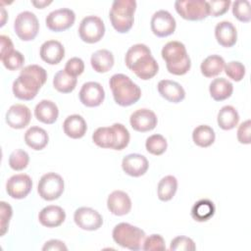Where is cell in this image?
<instances>
[{"instance_id":"6da1fadb","label":"cell","mask_w":251,"mask_h":251,"mask_svg":"<svg viewBox=\"0 0 251 251\" xmlns=\"http://www.w3.org/2000/svg\"><path fill=\"white\" fill-rule=\"evenodd\" d=\"M47 79L46 71L38 65L25 67L18 78L13 82V93L20 100L29 101L35 98L41 86Z\"/></svg>"},{"instance_id":"7a4b0ae2","label":"cell","mask_w":251,"mask_h":251,"mask_svg":"<svg viewBox=\"0 0 251 251\" xmlns=\"http://www.w3.org/2000/svg\"><path fill=\"white\" fill-rule=\"evenodd\" d=\"M125 62L126 67L143 80L154 77L159 71V65L151 55V50L142 43L134 44L127 50Z\"/></svg>"},{"instance_id":"3957f363","label":"cell","mask_w":251,"mask_h":251,"mask_svg":"<svg viewBox=\"0 0 251 251\" xmlns=\"http://www.w3.org/2000/svg\"><path fill=\"white\" fill-rule=\"evenodd\" d=\"M129 132L127 128L119 123L111 126L98 127L92 134L93 142L101 148L123 150L129 143Z\"/></svg>"},{"instance_id":"277c9868","label":"cell","mask_w":251,"mask_h":251,"mask_svg":"<svg viewBox=\"0 0 251 251\" xmlns=\"http://www.w3.org/2000/svg\"><path fill=\"white\" fill-rule=\"evenodd\" d=\"M161 55L170 74L182 75L190 70L191 61L183 43L179 41L168 42L163 47Z\"/></svg>"},{"instance_id":"5b68a950","label":"cell","mask_w":251,"mask_h":251,"mask_svg":"<svg viewBox=\"0 0 251 251\" xmlns=\"http://www.w3.org/2000/svg\"><path fill=\"white\" fill-rule=\"evenodd\" d=\"M109 85L115 102L122 107L130 106L141 97L139 86L124 74L113 75L109 80Z\"/></svg>"},{"instance_id":"8992f818","label":"cell","mask_w":251,"mask_h":251,"mask_svg":"<svg viewBox=\"0 0 251 251\" xmlns=\"http://www.w3.org/2000/svg\"><path fill=\"white\" fill-rule=\"evenodd\" d=\"M136 2L134 0H116L113 2L109 18L113 27L120 33H126L133 25Z\"/></svg>"},{"instance_id":"52a82bcc","label":"cell","mask_w":251,"mask_h":251,"mask_svg":"<svg viewBox=\"0 0 251 251\" xmlns=\"http://www.w3.org/2000/svg\"><path fill=\"white\" fill-rule=\"evenodd\" d=\"M145 235L141 228L128 223L118 224L112 232L113 239L118 245L133 251L142 248Z\"/></svg>"},{"instance_id":"ba28073f","label":"cell","mask_w":251,"mask_h":251,"mask_svg":"<svg viewBox=\"0 0 251 251\" xmlns=\"http://www.w3.org/2000/svg\"><path fill=\"white\" fill-rule=\"evenodd\" d=\"M65 183L63 177L53 172L43 175L37 185L39 196L46 201L58 199L64 192Z\"/></svg>"},{"instance_id":"9c48e42d","label":"cell","mask_w":251,"mask_h":251,"mask_svg":"<svg viewBox=\"0 0 251 251\" xmlns=\"http://www.w3.org/2000/svg\"><path fill=\"white\" fill-rule=\"evenodd\" d=\"M175 8L187 21H202L209 16L208 2L204 0H178L175 2Z\"/></svg>"},{"instance_id":"30bf717a","label":"cell","mask_w":251,"mask_h":251,"mask_svg":"<svg viewBox=\"0 0 251 251\" xmlns=\"http://www.w3.org/2000/svg\"><path fill=\"white\" fill-rule=\"evenodd\" d=\"M14 29L21 40L30 41L36 37L39 31V23L33 13L25 11L16 17Z\"/></svg>"},{"instance_id":"8fae6325","label":"cell","mask_w":251,"mask_h":251,"mask_svg":"<svg viewBox=\"0 0 251 251\" xmlns=\"http://www.w3.org/2000/svg\"><path fill=\"white\" fill-rule=\"evenodd\" d=\"M78 34L82 41L89 44L100 41L105 34L103 21L97 16L83 18L78 26Z\"/></svg>"},{"instance_id":"7c38bea8","label":"cell","mask_w":251,"mask_h":251,"mask_svg":"<svg viewBox=\"0 0 251 251\" xmlns=\"http://www.w3.org/2000/svg\"><path fill=\"white\" fill-rule=\"evenodd\" d=\"M75 21V14L73 10L62 8L52 11L45 19L46 26L55 32H60L70 28Z\"/></svg>"},{"instance_id":"4fadbf2b","label":"cell","mask_w":251,"mask_h":251,"mask_svg":"<svg viewBox=\"0 0 251 251\" xmlns=\"http://www.w3.org/2000/svg\"><path fill=\"white\" fill-rule=\"evenodd\" d=\"M151 30L158 37H167L173 34L176 27V23L172 14L166 10L155 12L151 18Z\"/></svg>"},{"instance_id":"5bb4252c","label":"cell","mask_w":251,"mask_h":251,"mask_svg":"<svg viewBox=\"0 0 251 251\" xmlns=\"http://www.w3.org/2000/svg\"><path fill=\"white\" fill-rule=\"evenodd\" d=\"M75 225L84 230H97L103 225L102 216L94 209L89 207H80L74 214Z\"/></svg>"},{"instance_id":"9a60e30c","label":"cell","mask_w":251,"mask_h":251,"mask_svg":"<svg viewBox=\"0 0 251 251\" xmlns=\"http://www.w3.org/2000/svg\"><path fill=\"white\" fill-rule=\"evenodd\" d=\"M32 187L29 176L18 174L12 176L6 182V191L14 199H23L28 195Z\"/></svg>"},{"instance_id":"2e32d148","label":"cell","mask_w":251,"mask_h":251,"mask_svg":"<svg viewBox=\"0 0 251 251\" xmlns=\"http://www.w3.org/2000/svg\"><path fill=\"white\" fill-rule=\"evenodd\" d=\"M78 96L84 106L92 108L102 104L105 98V91L99 82L88 81L81 86Z\"/></svg>"},{"instance_id":"e0dca14e","label":"cell","mask_w":251,"mask_h":251,"mask_svg":"<svg viewBox=\"0 0 251 251\" xmlns=\"http://www.w3.org/2000/svg\"><path fill=\"white\" fill-rule=\"evenodd\" d=\"M129 123L131 127L139 132H146L154 129L158 120L155 113L149 109H138L130 115Z\"/></svg>"},{"instance_id":"ac0fdd59","label":"cell","mask_w":251,"mask_h":251,"mask_svg":"<svg viewBox=\"0 0 251 251\" xmlns=\"http://www.w3.org/2000/svg\"><path fill=\"white\" fill-rule=\"evenodd\" d=\"M31 119L30 110L23 104L12 105L6 113V123L16 129L25 127Z\"/></svg>"},{"instance_id":"d6986e66","label":"cell","mask_w":251,"mask_h":251,"mask_svg":"<svg viewBox=\"0 0 251 251\" xmlns=\"http://www.w3.org/2000/svg\"><path fill=\"white\" fill-rule=\"evenodd\" d=\"M149 167L148 160L145 156L137 153L128 154L124 157L122 161V168L124 172L133 177L143 176Z\"/></svg>"},{"instance_id":"ffe728a7","label":"cell","mask_w":251,"mask_h":251,"mask_svg":"<svg viewBox=\"0 0 251 251\" xmlns=\"http://www.w3.org/2000/svg\"><path fill=\"white\" fill-rule=\"evenodd\" d=\"M107 207L113 215L125 216L130 212L131 200L125 191L115 190L108 196Z\"/></svg>"},{"instance_id":"44dd1931","label":"cell","mask_w":251,"mask_h":251,"mask_svg":"<svg viewBox=\"0 0 251 251\" xmlns=\"http://www.w3.org/2000/svg\"><path fill=\"white\" fill-rule=\"evenodd\" d=\"M40 58L49 65L59 64L65 57V48L57 40H47L40 46Z\"/></svg>"},{"instance_id":"7402d4cb","label":"cell","mask_w":251,"mask_h":251,"mask_svg":"<svg viewBox=\"0 0 251 251\" xmlns=\"http://www.w3.org/2000/svg\"><path fill=\"white\" fill-rule=\"evenodd\" d=\"M159 94L172 103H179L185 98L183 87L176 81L170 79H162L158 83Z\"/></svg>"},{"instance_id":"603a6c76","label":"cell","mask_w":251,"mask_h":251,"mask_svg":"<svg viewBox=\"0 0 251 251\" xmlns=\"http://www.w3.org/2000/svg\"><path fill=\"white\" fill-rule=\"evenodd\" d=\"M65 219L64 209L56 205L46 206L38 214L39 223L46 227H57L64 223Z\"/></svg>"},{"instance_id":"cb8c5ba5","label":"cell","mask_w":251,"mask_h":251,"mask_svg":"<svg viewBox=\"0 0 251 251\" xmlns=\"http://www.w3.org/2000/svg\"><path fill=\"white\" fill-rule=\"evenodd\" d=\"M215 37L220 45L229 48L237 41V31L230 22L223 21L218 23L215 27Z\"/></svg>"},{"instance_id":"d4e9b609","label":"cell","mask_w":251,"mask_h":251,"mask_svg":"<svg viewBox=\"0 0 251 251\" xmlns=\"http://www.w3.org/2000/svg\"><path fill=\"white\" fill-rule=\"evenodd\" d=\"M63 129L67 136L73 139H78L84 136L87 130V125L80 115L75 114L66 118L63 123Z\"/></svg>"},{"instance_id":"484cf974","label":"cell","mask_w":251,"mask_h":251,"mask_svg":"<svg viewBox=\"0 0 251 251\" xmlns=\"http://www.w3.org/2000/svg\"><path fill=\"white\" fill-rule=\"evenodd\" d=\"M35 118L46 125L54 124L59 116V109L57 105L51 100H41L34 109Z\"/></svg>"},{"instance_id":"4316f807","label":"cell","mask_w":251,"mask_h":251,"mask_svg":"<svg viewBox=\"0 0 251 251\" xmlns=\"http://www.w3.org/2000/svg\"><path fill=\"white\" fill-rule=\"evenodd\" d=\"M25 141L33 150H42L49 141L48 133L39 126H31L25 133Z\"/></svg>"},{"instance_id":"83f0119b","label":"cell","mask_w":251,"mask_h":251,"mask_svg":"<svg viewBox=\"0 0 251 251\" xmlns=\"http://www.w3.org/2000/svg\"><path fill=\"white\" fill-rule=\"evenodd\" d=\"M209 91L211 97L215 101H224L231 96L233 85L229 80L224 77H219L212 80L209 86Z\"/></svg>"},{"instance_id":"f1b7e54d","label":"cell","mask_w":251,"mask_h":251,"mask_svg":"<svg viewBox=\"0 0 251 251\" xmlns=\"http://www.w3.org/2000/svg\"><path fill=\"white\" fill-rule=\"evenodd\" d=\"M90 63L95 72L101 74L107 73L114 66V56L109 50L100 49L92 54Z\"/></svg>"},{"instance_id":"f546056e","label":"cell","mask_w":251,"mask_h":251,"mask_svg":"<svg viewBox=\"0 0 251 251\" xmlns=\"http://www.w3.org/2000/svg\"><path fill=\"white\" fill-rule=\"evenodd\" d=\"M217 122L219 126L224 130H229L234 128L239 122L238 112L234 107L230 105H226L221 108L218 113Z\"/></svg>"},{"instance_id":"4dcf8cb0","label":"cell","mask_w":251,"mask_h":251,"mask_svg":"<svg viewBox=\"0 0 251 251\" xmlns=\"http://www.w3.org/2000/svg\"><path fill=\"white\" fill-rule=\"evenodd\" d=\"M216 208L214 203L209 199H201L197 201L191 209V217L196 222H207L215 214Z\"/></svg>"},{"instance_id":"1f68e13d","label":"cell","mask_w":251,"mask_h":251,"mask_svg":"<svg viewBox=\"0 0 251 251\" xmlns=\"http://www.w3.org/2000/svg\"><path fill=\"white\" fill-rule=\"evenodd\" d=\"M225 60L220 55H210L203 60L200 66L201 73L206 77H214L220 75L225 68Z\"/></svg>"},{"instance_id":"d6a6232c","label":"cell","mask_w":251,"mask_h":251,"mask_svg":"<svg viewBox=\"0 0 251 251\" xmlns=\"http://www.w3.org/2000/svg\"><path fill=\"white\" fill-rule=\"evenodd\" d=\"M216 138L214 129L207 125H200L193 129L192 139L193 142L199 147H209L211 146Z\"/></svg>"},{"instance_id":"836d02e7","label":"cell","mask_w":251,"mask_h":251,"mask_svg":"<svg viewBox=\"0 0 251 251\" xmlns=\"http://www.w3.org/2000/svg\"><path fill=\"white\" fill-rule=\"evenodd\" d=\"M177 189V180L174 176H164L158 183L157 194L161 201H170Z\"/></svg>"},{"instance_id":"e575fe53","label":"cell","mask_w":251,"mask_h":251,"mask_svg":"<svg viewBox=\"0 0 251 251\" xmlns=\"http://www.w3.org/2000/svg\"><path fill=\"white\" fill-rule=\"evenodd\" d=\"M77 79L75 76H72L66 73L65 70H61L56 73L53 78L54 88L61 93H70L76 86Z\"/></svg>"},{"instance_id":"d590c367","label":"cell","mask_w":251,"mask_h":251,"mask_svg":"<svg viewBox=\"0 0 251 251\" xmlns=\"http://www.w3.org/2000/svg\"><path fill=\"white\" fill-rule=\"evenodd\" d=\"M145 147L150 154L160 156L163 153H165V151L167 150L168 143L166 138L163 135L153 134L146 139Z\"/></svg>"},{"instance_id":"8d00e7d4","label":"cell","mask_w":251,"mask_h":251,"mask_svg":"<svg viewBox=\"0 0 251 251\" xmlns=\"http://www.w3.org/2000/svg\"><path fill=\"white\" fill-rule=\"evenodd\" d=\"M233 16L242 23H249L251 20V6L247 0H237L232 3Z\"/></svg>"},{"instance_id":"74e56055","label":"cell","mask_w":251,"mask_h":251,"mask_svg":"<svg viewBox=\"0 0 251 251\" xmlns=\"http://www.w3.org/2000/svg\"><path fill=\"white\" fill-rule=\"evenodd\" d=\"M29 162L28 154L23 149L14 150L9 157V166L14 171H23Z\"/></svg>"},{"instance_id":"f35d334b","label":"cell","mask_w":251,"mask_h":251,"mask_svg":"<svg viewBox=\"0 0 251 251\" xmlns=\"http://www.w3.org/2000/svg\"><path fill=\"white\" fill-rule=\"evenodd\" d=\"M1 61L6 69L10 71H16L23 67L25 63V57L20 51L13 50L11 53L1 58Z\"/></svg>"},{"instance_id":"ab89813d","label":"cell","mask_w":251,"mask_h":251,"mask_svg":"<svg viewBox=\"0 0 251 251\" xmlns=\"http://www.w3.org/2000/svg\"><path fill=\"white\" fill-rule=\"evenodd\" d=\"M226 75L234 81H240L245 75V67L238 61H231L225 65Z\"/></svg>"},{"instance_id":"60d3db41","label":"cell","mask_w":251,"mask_h":251,"mask_svg":"<svg viewBox=\"0 0 251 251\" xmlns=\"http://www.w3.org/2000/svg\"><path fill=\"white\" fill-rule=\"evenodd\" d=\"M196 249L194 241L187 236H176L175 237L170 245L172 251H193Z\"/></svg>"},{"instance_id":"b9f144b4","label":"cell","mask_w":251,"mask_h":251,"mask_svg":"<svg viewBox=\"0 0 251 251\" xmlns=\"http://www.w3.org/2000/svg\"><path fill=\"white\" fill-rule=\"evenodd\" d=\"M209 6V16L219 17L226 14L231 4L229 0H211L207 1Z\"/></svg>"},{"instance_id":"7bdbcfd3","label":"cell","mask_w":251,"mask_h":251,"mask_svg":"<svg viewBox=\"0 0 251 251\" xmlns=\"http://www.w3.org/2000/svg\"><path fill=\"white\" fill-rule=\"evenodd\" d=\"M142 249L145 251L149 250H166V244L164 238L160 234H151L144 239Z\"/></svg>"},{"instance_id":"ee69618b","label":"cell","mask_w":251,"mask_h":251,"mask_svg":"<svg viewBox=\"0 0 251 251\" xmlns=\"http://www.w3.org/2000/svg\"><path fill=\"white\" fill-rule=\"evenodd\" d=\"M66 73L72 76L76 77L77 75H80L84 71V63L80 58L74 57L67 61L65 69Z\"/></svg>"},{"instance_id":"f6af8a7d","label":"cell","mask_w":251,"mask_h":251,"mask_svg":"<svg viewBox=\"0 0 251 251\" xmlns=\"http://www.w3.org/2000/svg\"><path fill=\"white\" fill-rule=\"evenodd\" d=\"M0 214H1V236H3L7 230H8V227H9V223H10V220L12 218V215H13V210H12V207L4 202V201H1L0 202Z\"/></svg>"},{"instance_id":"bcb514c9","label":"cell","mask_w":251,"mask_h":251,"mask_svg":"<svg viewBox=\"0 0 251 251\" xmlns=\"http://www.w3.org/2000/svg\"><path fill=\"white\" fill-rule=\"evenodd\" d=\"M251 122L247 120L243 122L237 129V139L242 144H249L251 140Z\"/></svg>"},{"instance_id":"7dc6e473","label":"cell","mask_w":251,"mask_h":251,"mask_svg":"<svg viewBox=\"0 0 251 251\" xmlns=\"http://www.w3.org/2000/svg\"><path fill=\"white\" fill-rule=\"evenodd\" d=\"M42 250L43 251H48V250H55V251H62V250H65L67 251L68 250V247L65 245V243L61 240H58V239H51L47 242H45L44 246L42 247Z\"/></svg>"},{"instance_id":"c3c4849f","label":"cell","mask_w":251,"mask_h":251,"mask_svg":"<svg viewBox=\"0 0 251 251\" xmlns=\"http://www.w3.org/2000/svg\"><path fill=\"white\" fill-rule=\"evenodd\" d=\"M0 41H1V54H0L1 55L0 59H1L14 50V45L11 38L6 35H1Z\"/></svg>"},{"instance_id":"681fc988","label":"cell","mask_w":251,"mask_h":251,"mask_svg":"<svg viewBox=\"0 0 251 251\" xmlns=\"http://www.w3.org/2000/svg\"><path fill=\"white\" fill-rule=\"evenodd\" d=\"M51 3H52L51 0H50V1H46V0H44V1H41V0H39V1H31V4H32L34 7H36L37 9H43V8H45L46 6L50 5Z\"/></svg>"},{"instance_id":"f907efd6","label":"cell","mask_w":251,"mask_h":251,"mask_svg":"<svg viewBox=\"0 0 251 251\" xmlns=\"http://www.w3.org/2000/svg\"><path fill=\"white\" fill-rule=\"evenodd\" d=\"M1 12H2V16H3V21L1 22V26H3V25H5V20H4V18H5V16H6V11H5L4 8H2V9H1Z\"/></svg>"}]
</instances>
